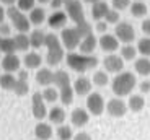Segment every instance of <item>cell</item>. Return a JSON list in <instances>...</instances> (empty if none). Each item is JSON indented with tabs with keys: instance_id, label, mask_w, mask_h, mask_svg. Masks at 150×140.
Returning a JSON list of instances; mask_svg holds the SVG:
<instances>
[{
	"instance_id": "db71d44e",
	"label": "cell",
	"mask_w": 150,
	"mask_h": 140,
	"mask_svg": "<svg viewBox=\"0 0 150 140\" xmlns=\"http://www.w3.org/2000/svg\"><path fill=\"white\" fill-rule=\"evenodd\" d=\"M36 140H38V139H36Z\"/></svg>"
},
{
	"instance_id": "4fadbf2b",
	"label": "cell",
	"mask_w": 150,
	"mask_h": 140,
	"mask_svg": "<svg viewBox=\"0 0 150 140\" xmlns=\"http://www.w3.org/2000/svg\"><path fill=\"white\" fill-rule=\"evenodd\" d=\"M20 65H21V61L20 57L13 54H5L4 59H2V68H4L7 73H15L20 70Z\"/></svg>"
},
{
	"instance_id": "c3c4849f",
	"label": "cell",
	"mask_w": 150,
	"mask_h": 140,
	"mask_svg": "<svg viewBox=\"0 0 150 140\" xmlns=\"http://www.w3.org/2000/svg\"><path fill=\"white\" fill-rule=\"evenodd\" d=\"M0 2H2V4H5V5H8V7L16 4V0H0Z\"/></svg>"
},
{
	"instance_id": "1f68e13d",
	"label": "cell",
	"mask_w": 150,
	"mask_h": 140,
	"mask_svg": "<svg viewBox=\"0 0 150 140\" xmlns=\"http://www.w3.org/2000/svg\"><path fill=\"white\" fill-rule=\"evenodd\" d=\"M137 47L132 44H126L122 46V49H121V57H122L124 61H135V57H137Z\"/></svg>"
},
{
	"instance_id": "d4e9b609",
	"label": "cell",
	"mask_w": 150,
	"mask_h": 140,
	"mask_svg": "<svg viewBox=\"0 0 150 140\" xmlns=\"http://www.w3.org/2000/svg\"><path fill=\"white\" fill-rule=\"evenodd\" d=\"M28 20H30L31 25H34V26H39V25H42V23L46 21V11L44 8H38L34 7L33 10L30 11V16H28Z\"/></svg>"
},
{
	"instance_id": "ee69618b",
	"label": "cell",
	"mask_w": 150,
	"mask_h": 140,
	"mask_svg": "<svg viewBox=\"0 0 150 140\" xmlns=\"http://www.w3.org/2000/svg\"><path fill=\"white\" fill-rule=\"evenodd\" d=\"M139 88L142 93H150V80H144L142 83L139 85Z\"/></svg>"
},
{
	"instance_id": "9c48e42d",
	"label": "cell",
	"mask_w": 150,
	"mask_h": 140,
	"mask_svg": "<svg viewBox=\"0 0 150 140\" xmlns=\"http://www.w3.org/2000/svg\"><path fill=\"white\" fill-rule=\"evenodd\" d=\"M86 111L91 116H101L105 111V99L100 93H88L86 95Z\"/></svg>"
},
{
	"instance_id": "2e32d148",
	"label": "cell",
	"mask_w": 150,
	"mask_h": 140,
	"mask_svg": "<svg viewBox=\"0 0 150 140\" xmlns=\"http://www.w3.org/2000/svg\"><path fill=\"white\" fill-rule=\"evenodd\" d=\"M67 20H69L67 13H64V11H60V10H56L46 21H47L49 28H52V30H62L67 25Z\"/></svg>"
},
{
	"instance_id": "f35d334b",
	"label": "cell",
	"mask_w": 150,
	"mask_h": 140,
	"mask_svg": "<svg viewBox=\"0 0 150 140\" xmlns=\"http://www.w3.org/2000/svg\"><path fill=\"white\" fill-rule=\"evenodd\" d=\"M111 5L114 10L121 11V10H126L131 5V0H111Z\"/></svg>"
},
{
	"instance_id": "4dcf8cb0",
	"label": "cell",
	"mask_w": 150,
	"mask_h": 140,
	"mask_svg": "<svg viewBox=\"0 0 150 140\" xmlns=\"http://www.w3.org/2000/svg\"><path fill=\"white\" fill-rule=\"evenodd\" d=\"M15 82H16V77H13V73L5 72L4 75H0V88L2 90H13Z\"/></svg>"
},
{
	"instance_id": "f907efd6",
	"label": "cell",
	"mask_w": 150,
	"mask_h": 140,
	"mask_svg": "<svg viewBox=\"0 0 150 140\" xmlns=\"http://www.w3.org/2000/svg\"><path fill=\"white\" fill-rule=\"evenodd\" d=\"M85 2H90V4H93V2H96V0H85Z\"/></svg>"
},
{
	"instance_id": "f6af8a7d",
	"label": "cell",
	"mask_w": 150,
	"mask_h": 140,
	"mask_svg": "<svg viewBox=\"0 0 150 140\" xmlns=\"http://www.w3.org/2000/svg\"><path fill=\"white\" fill-rule=\"evenodd\" d=\"M72 140H91V137L88 135L86 132H79L77 135H74V139Z\"/></svg>"
},
{
	"instance_id": "d6a6232c",
	"label": "cell",
	"mask_w": 150,
	"mask_h": 140,
	"mask_svg": "<svg viewBox=\"0 0 150 140\" xmlns=\"http://www.w3.org/2000/svg\"><path fill=\"white\" fill-rule=\"evenodd\" d=\"M56 134H57V139H59V140H72V139H74V130H72L70 125L60 124L59 127H57Z\"/></svg>"
},
{
	"instance_id": "3957f363",
	"label": "cell",
	"mask_w": 150,
	"mask_h": 140,
	"mask_svg": "<svg viewBox=\"0 0 150 140\" xmlns=\"http://www.w3.org/2000/svg\"><path fill=\"white\" fill-rule=\"evenodd\" d=\"M135 87H137V78H135V75L132 72H126V70L116 73V77H114L112 82H111L112 93L116 96H119V98L129 96L131 91L134 90Z\"/></svg>"
},
{
	"instance_id": "bcb514c9",
	"label": "cell",
	"mask_w": 150,
	"mask_h": 140,
	"mask_svg": "<svg viewBox=\"0 0 150 140\" xmlns=\"http://www.w3.org/2000/svg\"><path fill=\"white\" fill-rule=\"evenodd\" d=\"M16 78L20 80H28V70H23V68H20L18 70V77Z\"/></svg>"
},
{
	"instance_id": "8992f818",
	"label": "cell",
	"mask_w": 150,
	"mask_h": 140,
	"mask_svg": "<svg viewBox=\"0 0 150 140\" xmlns=\"http://www.w3.org/2000/svg\"><path fill=\"white\" fill-rule=\"evenodd\" d=\"M7 16L10 18L13 28H15L18 33H28V31L31 30V23H30V20H28V16L25 15L18 7H15V5H10V7L7 8Z\"/></svg>"
},
{
	"instance_id": "484cf974",
	"label": "cell",
	"mask_w": 150,
	"mask_h": 140,
	"mask_svg": "<svg viewBox=\"0 0 150 140\" xmlns=\"http://www.w3.org/2000/svg\"><path fill=\"white\" fill-rule=\"evenodd\" d=\"M23 64L26 68H39V65L42 64V57L38 52H28L23 57Z\"/></svg>"
},
{
	"instance_id": "681fc988",
	"label": "cell",
	"mask_w": 150,
	"mask_h": 140,
	"mask_svg": "<svg viewBox=\"0 0 150 140\" xmlns=\"http://www.w3.org/2000/svg\"><path fill=\"white\" fill-rule=\"evenodd\" d=\"M36 2H39V4H47V2H51V0H36Z\"/></svg>"
},
{
	"instance_id": "ffe728a7",
	"label": "cell",
	"mask_w": 150,
	"mask_h": 140,
	"mask_svg": "<svg viewBox=\"0 0 150 140\" xmlns=\"http://www.w3.org/2000/svg\"><path fill=\"white\" fill-rule=\"evenodd\" d=\"M34 135H36L38 140H51L52 137V125L49 122H42L39 121L34 127Z\"/></svg>"
},
{
	"instance_id": "f1b7e54d",
	"label": "cell",
	"mask_w": 150,
	"mask_h": 140,
	"mask_svg": "<svg viewBox=\"0 0 150 140\" xmlns=\"http://www.w3.org/2000/svg\"><path fill=\"white\" fill-rule=\"evenodd\" d=\"M13 42H15V49L16 51H28V47H31L30 46V38H28L26 33H18L13 38Z\"/></svg>"
},
{
	"instance_id": "44dd1931",
	"label": "cell",
	"mask_w": 150,
	"mask_h": 140,
	"mask_svg": "<svg viewBox=\"0 0 150 140\" xmlns=\"http://www.w3.org/2000/svg\"><path fill=\"white\" fill-rule=\"evenodd\" d=\"M36 82L39 85H42V87H51L52 82H54V72L47 67L39 68L38 73H36Z\"/></svg>"
},
{
	"instance_id": "ab89813d",
	"label": "cell",
	"mask_w": 150,
	"mask_h": 140,
	"mask_svg": "<svg viewBox=\"0 0 150 140\" xmlns=\"http://www.w3.org/2000/svg\"><path fill=\"white\" fill-rule=\"evenodd\" d=\"M10 33H11V28H10V25L8 23H0V36H10Z\"/></svg>"
},
{
	"instance_id": "f5cc1de1",
	"label": "cell",
	"mask_w": 150,
	"mask_h": 140,
	"mask_svg": "<svg viewBox=\"0 0 150 140\" xmlns=\"http://www.w3.org/2000/svg\"><path fill=\"white\" fill-rule=\"evenodd\" d=\"M0 54H2V52H0Z\"/></svg>"
},
{
	"instance_id": "8fae6325",
	"label": "cell",
	"mask_w": 150,
	"mask_h": 140,
	"mask_svg": "<svg viewBox=\"0 0 150 140\" xmlns=\"http://www.w3.org/2000/svg\"><path fill=\"white\" fill-rule=\"evenodd\" d=\"M127 103L124 101L122 98H112L108 101V104H106V111H108L109 116H112V117H122V116H126V113H127Z\"/></svg>"
},
{
	"instance_id": "7c38bea8",
	"label": "cell",
	"mask_w": 150,
	"mask_h": 140,
	"mask_svg": "<svg viewBox=\"0 0 150 140\" xmlns=\"http://www.w3.org/2000/svg\"><path fill=\"white\" fill-rule=\"evenodd\" d=\"M103 65L108 73H119L124 70V59L116 54H108L103 61Z\"/></svg>"
},
{
	"instance_id": "7dc6e473",
	"label": "cell",
	"mask_w": 150,
	"mask_h": 140,
	"mask_svg": "<svg viewBox=\"0 0 150 140\" xmlns=\"http://www.w3.org/2000/svg\"><path fill=\"white\" fill-rule=\"evenodd\" d=\"M5 16H7V10H5V8L0 5V23L5 21Z\"/></svg>"
},
{
	"instance_id": "d590c367",
	"label": "cell",
	"mask_w": 150,
	"mask_h": 140,
	"mask_svg": "<svg viewBox=\"0 0 150 140\" xmlns=\"http://www.w3.org/2000/svg\"><path fill=\"white\" fill-rule=\"evenodd\" d=\"M135 47H137V52L142 54L144 57H150V36L139 39V42H137Z\"/></svg>"
},
{
	"instance_id": "ba28073f",
	"label": "cell",
	"mask_w": 150,
	"mask_h": 140,
	"mask_svg": "<svg viewBox=\"0 0 150 140\" xmlns=\"http://www.w3.org/2000/svg\"><path fill=\"white\" fill-rule=\"evenodd\" d=\"M114 36L117 38V41L124 42V44H131L135 39V30L132 28L131 23L119 21L116 25V30H114Z\"/></svg>"
},
{
	"instance_id": "277c9868",
	"label": "cell",
	"mask_w": 150,
	"mask_h": 140,
	"mask_svg": "<svg viewBox=\"0 0 150 140\" xmlns=\"http://www.w3.org/2000/svg\"><path fill=\"white\" fill-rule=\"evenodd\" d=\"M52 85L59 90V99L62 101V104H72L74 103V88H72L70 77L65 70H56L54 72V82Z\"/></svg>"
},
{
	"instance_id": "ac0fdd59",
	"label": "cell",
	"mask_w": 150,
	"mask_h": 140,
	"mask_svg": "<svg viewBox=\"0 0 150 140\" xmlns=\"http://www.w3.org/2000/svg\"><path fill=\"white\" fill-rule=\"evenodd\" d=\"M108 10H109V5L105 0H96L91 5V18L95 21H101V20H105V15L108 13Z\"/></svg>"
},
{
	"instance_id": "74e56055",
	"label": "cell",
	"mask_w": 150,
	"mask_h": 140,
	"mask_svg": "<svg viewBox=\"0 0 150 140\" xmlns=\"http://www.w3.org/2000/svg\"><path fill=\"white\" fill-rule=\"evenodd\" d=\"M34 4H36V0H16V7H18L23 13H26V11L33 10Z\"/></svg>"
},
{
	"instance_id": "7bdbcfd3",
	"label": "cell",
	"mask_w": 150,
	"mask_h": 140,
	"mask_svg": "<svg viewBox=\"0 0 150 140\" xmlns=\"http://www.w3.org/2000/svg\"><path fill=\"white\" fill-rule=\"evenodd\" d=\"M69 0H51V7L54 8V10H59L62 5H65Z\"/></svg>"
},
{
	"instance_id": "7402d4cb",
	"label": "cell",
	"mask_w": 150,
	"mask_h": 140,
	"mask_svg": "<svg viewBox=\"0 0 150 140\" xmlns=\"http://www.w3.org/2000/svg\"><path fill=\"white\" fill-rule=\"evenodd\" d=\"M30 46L33 49H39V47H44V42H46V33L41 30H33L30 34Z\"/></svg>"
},
{
	"instance_id": "30bf717a",
	"label": "cell",
	"mask_w": 150,
	"mask_h": 140,
	"mask_svg": "<svg viewBox=\"0 0 150 140\" xmlns=\"http://www.w3.org/2000/svg\"><path fill=\"white\" fill-rule=\"evenodd\" d=\"M31 113H33V117L38 121L47 117V108H46V101L41 93H33L31 96Z\"/></svg>"
},
{
	"instance_id": "e0dca14e",
	"label": "cell",
	"mask_w": 150,
	"mask_h": 140,
	"mask_svg": "<svg viewBox=\"0 0 150 140\" xmlns=\"http://www.w3.org/2000/svg\"><path fill=\"white\" fill-rule=\"evenodd\" d=\"M72 88H74V93L79 96H86L91 91V82L86 77H79L72 83Z\"/></svg>"
},
{
	"instance_id": "603a6c76",
	"label": "cell",
	"mask_w": 150,
	"mask_h": 140,
	"mask_svg": "<svg viewBox=\"0 0 150 140\" xmlns=\"http://www.w3.org/2000/svg\"><path fill=\"white\" fill-rule=\"evenodd\" d=\"M134 70H135V73H139L142 77H149L150 75V59L149 57H144V56L140 59H135Z\"/></svg>"
},
{
	"instance_id": "816d5d0a",
	"label": "cell",
	"mask_w": 150,
	"mask_h": 140,
	"mask_svg": "<svg viewBox=\"0 0 150 140\" xmlns=\"http://www.w3.org/2000/svg\"><path fill=\"white\" fill-rule=\"evenodd\" d=\"M149 13H150V8H149Z\"/></svg>"
},
{
	"instance_id": "836d02e7",
	"label": "cell",
	"mask_w": 150,
	"mask_h": 140,
	"mask_svg": "<svg viewBox=\"0 0 150 140\" xmlns=\"http://www.w3.org/2000/svg\"><path fill=\"white\" fill-rule=\"evenodd\" d=\"M41 95H42L46 103H56L59 99V90L56 87H46Z\"/></svg>"
},
{
	"instance_id": "b9f144b4",
	"label": "cell",
	"mask_w": 150,
	"mask_h": 140,
	"mask_svg": "<svg viewBox=\"0 0 150 140\" xmlns=\"http://www.w3.org/2000/svg\"><path fill=\"white\" fill-rule=\"evenodd\" d=\"M142 33L144 34H147V36H150V18H147V20H144L142 21Z\"/></svg>"
},
{
	"instance_id": "e575fe53",
	"label": "cell",
	"mask_w": 150,
	"mask_h": 140,
	"mask_svg": "<svg viewBox=\"0 0 150 140\" xmlns=\"http://www.w3.org/2000/svg\"><path fill=\"white\" fill-rule=\"evenodd\" d=\"M91 78H93V83L96 87H106L109 83V77H108L106 70H98V72H95Z\"/></svg>"
},
{
	"instance_id": "d6986e66",
	"label": "cell",
	"mask_w": 150,
	"mask_h": 140,
	"mask_svg": "<svg viewBox=\"0 0 150 140\" xmlns=\"http://www.w3.org/2000/svg\"><path fill=\"white\" fill-rule=\"evenodd\" d=\"M79 47H80V52H83V54H91V52H95V49L98 47V39L95 38L93 33L86 34V36H83V38H82Z\"/></svg>"
},
{
	"instance_id": "6da1fadb",
	"label": "cell",
	"mask_w": 150,
	"mask_h": 140,
	"mask_svg": "<svg viewBox=\"0 0 150 140\" xmlns=\"http://www.w3.org/2000/svg\"><path fill=\"white\" fill-rule=\"evenodd\" d=\"M64 7H65V11H67V16L75 23V28H77L79 33L82 34V38L86 36V34H90L91 26H90V23L86 21L85 11H83V7L79 0H69Z\"/></svg>"
},
{
	"instance_id": "83f0119b",
	"label": "cell",
	"mask_w": 150,
	"mask_h": 140,
	"mask_svg": "<svg viewBox=\"0 0 150 140\" xmlns=\"http://www.w3.org/2000/svg\"><path fill=\"white\" fill-rule=\"evenodd\" d=\"M147 13H149V7H147L144 2L135 0V2L131 4V15L134 16V18H144Z\"/></svg>"
},
{
	"instance_id": "5b68a950",
	"label": "cell",
	"mask_w": 150,
	"mask_h": 140,
	"mask_svg": "<svg viewBox=\"0 0 150 140\" xmlns=\"http://www.w3.org/2000/svg\"><path fill=\"white\" fill-rule=\"evenodd\" d=\"M44 47L47 49V56H46L47 65H59L60 62L64 61L65 52H64V46L60 42L59 36H56V34H52V33L46 34Z\"/></svg>"
},
{
	"instance_id": "cb8c5ba5",
	"label": "cell",
	"mask_w": 150,
	"mask_h": 140,
	"mask_svg": "<svg viewBox=\"0 0 150 140\" xmlns=\"http://www.w3.org/2000/svg\"><path fill=\"white\" fill-rule=\"evenodd\" d=\"M47 119L51 124H56V125H60L64 124L65 121V111L59 106H54L51 111H47Z\"/></svg>"
},
{
	"instance_id": "5bb4252c",
	"label": "cell",
	"mask_w": 150,
	"mask_h": 140,
	"mask_svg": "<svg viewBox=\"0 0 150 140\" xmlns=\"http://www.w3.org/2000/svg\"><path fill=\"white\" fill-rule=\"evenodd\" d=\"M98 46H100L105 52L112 54L114 51H117V47H119V41H117L116 36L105 33V34H101V38L98 39Z\"/></svg>"
},
{
	"instance_id": "52a82bcc",
	"label": "cell",
	"mask_w": 150,
	"mask_h": 140,
	"mask_svg": "<svg viewBox=\"0 0 150 140\" xmlns=\"http://www.w3.org/2000/svg\"><path fill=\"white\" fill-rule=\"evenodd\" d=\"M59 39L62 42V46H64V49L74 51L75 47H79L80 41H82V34L79 33V30L75 26L74 28H62Z\"/></svg>"
},
{
	"instance_id": "f546056e",
	"label": "cell",
	"mask_w": 150,
	"mask_h": 140,
	"mask_svg": "<svg viewBox=\"0 0 150 140\" xmlns=\"http://www.w3.org/2000/svg\"><path fill=\"white\" fill-rule=\"evenodd\" d=\"M13 93H15L16 96H26L28 91H30V85H28V80H20L16 78L15 82V87H13Z\"/></svg>"
},
{
	"instance_id": "4316f807",
	"label": "cell",
	"mask_w": 150,
	"mask_h": 140,
	"mask_svg": "<svg viewBox=\"0 0 150 140\" xmlns=\"http://www.w3.org/2000/svg\"><path fill=\"white\" fill-rule=\"evenodd\" d=\"M127 108L132 113H140L145 108V99H144V96L142 95H131V98L127 101Z\"/></svg>"
},
{
	"instance_id": "7a4b0ae2",
	"label": "cell",
	"mask_w": 150,
	"mask_h": 140,
	"mask_svg": "<svg viewBox=\"0 0 150 140\" xmlns=\"http://www.w3.org/2000/svg\"><path fill=\"white\" fill-rule=\"evenodd\" d=\"M65 62L77 73H85L98 65V59L95 56H91V54H83V52H74V51H70L65 56Z\"/></svg>"
},
{
	"instance_id": "9a60e30c",
	"label": "cell",
	"mask_w": 150,
	"mask_h": 140,
	"mask_svg": "<svg viewBox=\"0 0 150 140\" xmlns=\"http://www.w3.org/2000/svg\"><path fill=\"white\" fill-rule=\"evenodd\" d=\"M70 121L75 127H85L90 121V113L83 108H75L70 114Z\"/></svg>"
},
{
	"instance_id": "60d3db41",
	"label": "cell",
	"mask_w": 150,
	"mask_h": 140,
	"mask_svg": "<svg viewBox=\"0 0 150 140\" xmlns=\"http://www.w3.org/2000/svg\"><path fill=\"white\" fill-rule=\"evenodd\" d=\"M106 30H108V23H106L105 20H101V21H96V31H98V33L105 34Z\"/></svg>"
},
{
	"instance_id": "8d00e7d4",
	"label": "cell",
	"mask_w": 150,
	"mask_h": 140,
	"mask_svg": "<svg viewBox=\"0 0 150 140\" xmlns=\"http://www.w3.org/2000/svg\"><path fill=\"white\" fill-rule=\"evenodd\" d=\"M119 20H121V13L117 10H114V8H109L108 13L105 15V21L108 25H117Z\"/></svg>"
}]
</instances>
